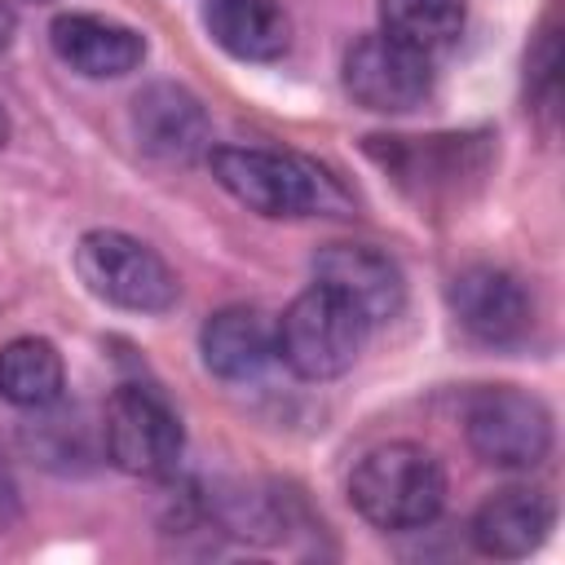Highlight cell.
Returning a JSON list of instances; mask_svg holds the SVG:
<instances>
[{
  "label": "cell",
  "mask_w": 565,
  "mask_h": 565,
  "mask_svg": "<svg viewBox=\"0 0 565 565\" xmlns=\"http://www.w3.org/2000/svg\"><path fill=\"white\" fill-rule=\"evenodd\" d=\"M207 168L225 194L260 216H349L353 194L331 168L296 150L212 146Z\"/></svg>",
  "instance_id": "obj_1"
},
{
  "label": "cell",
  "mask_w": 565,
  "mask_h": 565,
  "mask_svg": "<svg viewBox=\"0 0 565 565\" xmlns=\"http://www.w3.org/2000/svg\"><path fill=\"white\" fill-rule=\"evenodd\" d=\"M349 503L375 530H424L446 508V468L428 446L384 441L353 463Z\"/></svg>",
  "instance_id": "obj_2"
},
{
  "label": "cell",
  "mask_w": 565,
  "mask_h": 565,
  "mask_svg": "<svg viewBox=\"0 0 565 565\" xmlns=\"http://www.w3.org/2000/svg\"><path fill=\"white\" fill-rule=\"evenodd\" d=\"M366 331L371 327L362 322V313L349 300H340L331 287L313 282L274 322V358L296 380H309V384L340 380L358 362Z\"/></svg>",
  "instance_id": "obj_3"
},
{
  "label": "cell",
  "mask_w": 565,
  "mask_h": 565,
  "mask_svg": "<svg viewBox=\"0 0 565 565\" xmlns=\"http://www.w3.org/2000/svg\"><path fill=\"white\" fill-rule=\"evenodd\" d=\"M75 274L97 300L128 313H168L181 296L172 265L124 230H88L75 247Z\"/></svg>",
  "instance_id": "obj_4"
},
{
  "label": "cell",
  "mask_w": 565,
  "mask_h": 565,
  "mask_svg": "<svg viewBox=\"0 0 565 565\" xmlns=\"http://www.w3.org/2000/svg\"><path fill=\"white\" fill-rule=\"evenodd\" d=\"M463 437L481 463L525 472L552 455L556 428L539 393L516 384H486L472 388L463 402Z\"/></svg>",
  "instance_id": "obj_5"
},
{
  "label": "cell",
  "mask_w": 565,
  "mask_h": 565,
  "mask_svg": "<svg viewBox=\"0 0 565 565\" xmlns=\"http://www.w3.org/2000/svg\"><path fill=\"white\" fill-rule=\"evenodd\" d=\"M371 159L419 203L463 199L490 172L486 132H433V137H371Z\"/></svg>",
  "instance_id": "obj_6"
},
{
  "label": "cell",
  "mask_w": 565,
  "mask_h": 565,
  "mask_svg": "<svg viewBox=\"0 0 565 565\" xmlns=\"http://www.w3.org/2000/svg\"><path fill=\"white\" fill-rule=\"evenodd\" d=\"M102 450L119 472L159 481L177 472L185 433H181L177 411L163 402V393L146 384H119L106 402Z\"/></svg>",
  "instance_id": "obj_7"
},
{
  "label": "cell",
  "mask_w": 565,
  "mask_h": 565,
  "mask_svg": "<svg viewBox=\"0 0 565 565\" xmlns=\"http://www.w3.org/2000/svg\"><path fill=\"white\" fill-rule=\"evenodd\" d=\"M344 93L375 115H406L433 97V57L384 35H358L340 62Z\"/></svg>",
  "instance_id": "obj_8"
},
{
  "label": "cell",
  "mask_w": 565,
  "mask_h": 565,
  "mask_svg": "<svg viewBox=\"0 0 565 565\" xmlns=\"http://www.w3.org/2000/svg\"><path fill=\"white\" fill-rule=\"evenodd\" d=\"M446 305H450V318L463 327V335L486 349L521 344L534 327V300L525 282L499 265L459 269L446 287Z\"/></svg>",
  "instance_id": "obj_9"
},
{
  "label": "cell",
  "mask_w": 565,
  "mask_h": 565,
  "mask_svg": "<svg viewBox=\"0 0 565 565\" xmlns=\"http://www.w3.org/2000/svg\"><path fill=\"white\" fill-rule=\"evenodd\" d=\"M128 124L137 150L168 168H190L212 150V119L203 102L172 79L146 84L128 106Z\"/></svg>",
  "instance_id": "obj_10"
},
{
  "label": "cell",
  "mask_w": 565,
  "mask_h": 565,
  "mask_svg": "<svg viewBox=\"0 0 565 565\" xmlns=\"http://www.w3.org/2000/svg\"><path fill=\"white\" fill-rule=\"evenodd\" d=\"M313 282H322L340 300H349L366 327L393 322L406 305L402 269L384 252H375L371 243H327L313 256Z\"/></svg>",
  "instance_id": "obj_11"
},
{
  "label": "cell",
  "mask_w": 565,
  "mask_h": 565,
  "mask_svg": "<svg viewBox=\"0 0 565 565\" xmlns=\"http://www.w3.org/2000/svg\"><path fill=\"white\" fill-rule=\"evenodd\" d=\"M53 53L84 79H119L146 62L141 31L102 13H62L49 26Z\"/></svg>",
  "instance_id": "obj_12"
},
{
  "label": "cell",
  "mask_w": 565,
  "mask_h": 565,
  "mask_svg": "<svg viewBox=\"0 0 565 565\" xmlns=\"http://www.w3.org/2000/svg\"><path fill=\"white\" fill-rule=\"evenodd\" d=\"M556 521V508L547 499V490H534V486H503L494 490L477 512H472V547L481 556H494V561H521L530 556L547 530Z\"/></svg>",
  "instance_id": "obj_13"
},
{
  "label": "cell",
  "mask_w": 565,
  "mask_h": 565,
  "mask_svg": "<svg viewBox=\"0 0 565 565\" xmlns=\"http://www.w3.org/2000/svg\"><path fill=\"white\" fill-rule=\"evenodd\" d=\"M199 353L203 366L225 384L260 380V371L274 362V322L256 305H225L203 322Z\"/></svg>",
  "instance_id": "obj_14"
},
{
  "label": "cell",
  "mask_w": 565,
  "mask_h": 565,
  "mask_svg": "<svg viewBox=\"0 0 565 565\" xmlns=\"http://www.w3.org/2000/svg\"><path fill=\"white\" fill-rule=\"evenodd\" d=\"M203 26L238 62H278L291 49V18L278 0H207Z\"/></svg>",
  "instance_id": "obj_15"
},
{
  "label": "cell",
  "mask_w": 565,
  "mask_h": 565,
  "mask_svg": "<svg viewBox=\"0 0 565 565\" xmlns=\"http://www.w3.org/2000/svg\"><path fill=\"white\" fill-rule=\"evenodd\" d=\"M66 366L53 340L44 335H13L0 344V397L18 411H49L62 402Z\"/></svg>",
  "instance_id": "obj_16"
},
{
  "label": "cell",
  "mask_w": 565,
  "mask_h": 565,
  "mask_svg": "<svg viewBox=\"0 0 565 565\" xmlns=\"http://www.w3.org/2000/svg\"><path fill=\"white\" fill-rule=\"evenodd\" d=\"M463 0H380V31L428 57L450 49L463 35Z\"/></svg>",
  "instance_id": "obj_17"
},
{
  "label": "cell",
  "mask_w": 565,
  "mask_h": 565,
  "mask_svg": "<svg viewBox=\"0 0 565 565\" xmlns=\"http://www.w3.org/2000/svg\"><path fill=\"white\" fill-rule=\"evenodd\" d=\"M525 84H530V102L552 115L556 110V97H561V40L552 26L539 31L530 57H525Z\"/></svg>",
  "instance_id": "obj_18"
},
{
  "label": "cell",
  "mask_w": 565,
  "mask_h": 565,
  "mask_svg": "<svg viewBox=\"0 0 565 565\" xmlns=\"http://www.w3.org/2000/svg\"><path fill=\"white\" fill-rule=\"evenodd\" d=\"M18 521V481L9 468V455L0 450V530H9Z\"/></svg>",
  "instance_id": "obj_19"
},
{
  "label": "cell",
  "mask_w": 565,
  "mask_h": 565,
  "mask_svg": "<svg viewBox=\"0 0 565 565\" xmlns=\"http://www.w3.org/2000/svg\"><path fill=\"white\" fill-rule=\"evenodd\" d=\"M13 31H18V18H13V9H9V0H0V53L13 44Z\"/></svg>",
  "instance_id": "obj_20"
},
{
  "label": "cell",
  "mask_w": 565,
  "mask_h": 565,
  "mask_svg": "<svg viewBox=\"0 0 565 565\" xmlns=\"http://www.w3.org/2000/svg\"><path fill=\"white\" fill-rule=\"evenodd\" d=\"M9 141V115H4V106H0V146Z\"/></svg>",
  "instance_id": "obj_21"
},
{
  "label": "cell",
  "mask_w": 565,
  "mask_h": 565,
  "mask_svg": "<svg viewBox=\"0 0 565 565\" xmlns=\"http://www.w3.org/2000/svg\"><path fill=\"white\" fill-rule=\"evenodd\" d=\"M35 4H44V0H35Z\"/></svg>",
  "instance_id": "obj_22"
}]
</instances>
